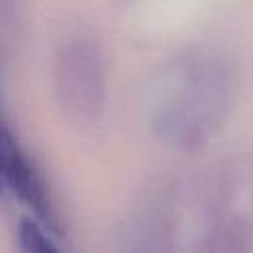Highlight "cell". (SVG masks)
Returning <instances> with one entry per match:
<instances>
[{
    "label": "cell",
    "instance_id": "cell-1",
    "mask_svg": "<svg viewBox=\"0 0 253 253\" xmlns=\"http://www.w3.org/2000/svg\"><path fill=\"white\" fill-rule=\"evenodd\" d=\"M0 180L2 188H8L34 213V217L45 225V229L59 233L57 217L43 180L4 128H0Z\"/></svg>",
    "mask_w": 253,
    "mask_h": 253
},
{
    "label": "cell",
    "instance_id": "cell-2",
    "mask_svg": "<svg viewBox=\"0 0 253 253\" xmlns=\"http://www.w3.org/2000/svg\"><path fill=\"white\" fill-rule=\"evenodd\" d=\"M18 241L20 249L26 253H53L57 251L55 243L45 231V225H42L36 217H26L18 225Z\"/></svg>",
    "mask_w": 253,
    "mask_h": 253
},
{
    "label": "cell",
    "instance_id": "cell-3",
    "mask_svg": "<svg viewBox=\"0 0 253 253\" xmlns=\"http://www.w3.org/2000/svg\"><path fill=\"white\" fill-rule=\"evenodd\" d=\"M0 192H2V180H0Z\"/></svg>",
    "mask_w": 253,
    "mask_h": 253
}]
</instances>
